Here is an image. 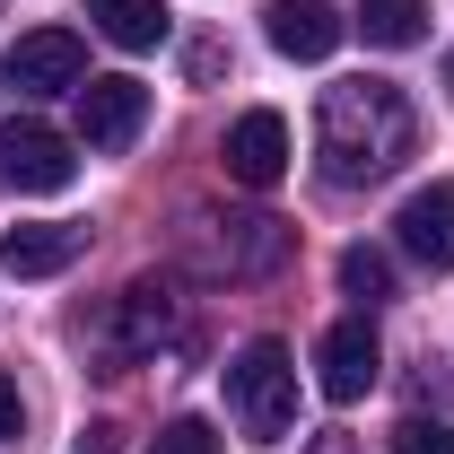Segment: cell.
I'll return each mask as SVG.
<instances>
[{"instance_id": "8fae6325", "label": "cell", "mask_w": 454, "mask_h": 454, "mask_svg": "<svg viewBox=\"0 0 454 454\" xmlns=\"http://www.w3.org/2000/svg\"><path fill=\"white\" fill-rule=\"evenodd\" d=\"M349 35V18H333L324 0H271V53L288 61H324Z\"/></svg>"}, {"instance_id": "ba28073f", "label": "cell", "mask_w": 454, "mask_h": 454, "mask_svg": "<svg viewBox=\"0 0 454 454\" xmlns=\"http://www.w3.org/2000/svg\"><path fill=\"white\" fill-rule=\"evenodd\" d=\"M394 245L419 271H454V184H419L394 210Z\"/></svg>"}, {"instance_id": "e0dca14e", "label": "cell", "mask_w": 454, "mask_h": 454, "mask_svg": "<svg viewBox=\"0 0 454 454\" xmlns=\"http://www.w3.org/2000/svg\"><path fill=\"white\" fill-rule=\"evenodd\" d=\"M394 454H454V428H446V419H402Z\"/></svg>"}, {"instance_id": "8992f818", "label": "cell", "mask_w": 454, "mask_h": 454, "mask_svg": "<svg viewBox=\"0 0 454 454\" xmlns=\"http://www.w3.org/2000/svg\"><path fill=\"white\" fill-rule=\"evenodd\" d=\"M376 376H385V349H376V324L367 315H349V324H333V333L315 340V385H324V402L376 394Z\"/></svg>"}, {"instance_id": "3957f363", "label": "cell", "mask_w": 454, "mask_h": 454, "mask_svg": "<svg viewBox=\"0 0 454 454\" xmlns=\"http://www.w3.org/2000/svg\"><path fill=\"white\" fill-rule=\"evenodd\" d=\"M70 140H61L53 122H35V114H18V122H0V184H18V192H70Z\"/></svg>"}, {"instance_id": "4fadbf2b", "label": "cell", "mask_w": 454, "mask_h": 454, "mask_svg": "<svg viewBox=\"0 0 454 454\" xmlns=\"http://www.w3.org/2000/svg\"><path fill=\"white\" fill-rule=\"evenodd\" d=\"M358 35L385 44V53H411V44L428 35V0H367V9H358Z\"/></svg>"}, {"instance_id": "5bb4252c", "label": "cell", "mask_w": 454, "mask_h": 454, "mask_svg": "<svg viewBox=\"0 0 454 454\" xmlns=\"http://www.w3.org/2000/svg\"><path fill=\"white\" fill-rule=\"evenodd\" d=\"M227 236H219V262L227 271H271V262H280V219H219Z\"/></svg>"}, {"instance_id": "30bf717a", "label": "cell", "mask_w": 454, "mask_h": 454, "mask_svg": "<svg viewBox=\"0 0 454 454\" xmlns=\"http://www.w3.org/2000/svg\"><path fill=\"white\" fill-rule=\"evenodd\" d=\"M175 340V306L158 280H131L122 288V306H114V358H149V349H167Z\"/></svg>"}, {"instance_id": "277c9868", "label": "cell", "mask_w": 454, "mask_h": 454, "mask_svg": "<svg viewBox=\"0 0 454 454\" xmlns=\"http://www.w3.org/2000/svg\"><path fill=\"white\" fill-rule=\"evenodd\" d=\"M0 79H9L18 97H53V88H79V79H88V44H79L70 27H35V35H18V44L0 53Z\"/></svg>"}, {"instance_id": "d6986e66", "label": "cell", "mask_w": 454, "mask_h": 454, "mask_svg": "<svg viewBox=\"0 0 454 454\" xmlns=\"http://www.w3.org/2000/svg\"><path fill=\"white\" fill-rule=\"evenodd\" d=\"M79 454H114V428H88V437H79Z\"/></svg>"}, {"instance_id": "52a82bcc", "label": "cell", "mask_w": 454, "mask_h": 454, "mask_svg": "<svg viewBox=\"0 0 454 454\" xmlns=\"http://www.w3.org/2000/svg\"><path fill=\"white\" fill-rule=\"evenodd\" d=\"M227 175H236V184H245V192H271V184H280L288 175V122L271 106H254V114H236V122H227Z\"/></svg>"}, {"instance_id": "9a60e30c", "label": "cell", "mask_w": 454, "mask_h": 454, "mask_svg": "<svg viewBox=\"0 0 454 454\" xmlns=\"http://www.w3.org/2000/svg\"><path fill=\"white\" fill-rule=\"evenodd\" d=\"M340 288H349L358 306H376V297H394V262H385L376 245H349V254H340Z\"/></svg>"}, {"instance_id": "ac0fdd59", "label": "cell", "mask_w": 454, "mask_h": 454, "mask_svg": "<svg viewBox=\"0 0 454 454\" xmlns=\"http://www.w3.org/2000/svg\"><path fill=\"white\" fill-rule=\"evenodd\" d=\"M18 419H27V411H18V385L0 376V437H18Z\"/></svg>"}, {"instance_id": "7a4b0ae2", "label": "cell", "mask_w": 454, "mask_h": 454, "mask_svg": "<svg viewBox=\"0 0 454 454\" xmlns=\"http://www.w3.org/2000/svg\"><path fill=\"white\" fill-rule=\"evenodd\" d=\"M227 411H236V428L254 446L288 437V419H297V358H288L280 340H245L227 358Z\"/></svg>"}, {"instance_id": "6da1fadb", "label": "cell", "mask_w": 454, "mask_h": 454, "mask_svg": "<svg viewBox=\"0 0 454 454\" xmlns=\"http://www.w3.org/2000/svg\"><path fill=\"white\" fill-rule=\"evenodd\" d=\"M315 158H324V184L340 192L394 175L411 158V97L394 79H333L315 106Z\"/></svg>"}, {"instance_id": "2e32d148", "label": "cell", "mask_w": 454, "mask_h": 454, "mask_svg": "<svg viewBox=\"0 0 454 454\" xmlns=\"http://www.w3.org/2000/svg\"><path fill=\"white\" fill-rule=\"evenodd\" d=\"M149 454H219V428L210 419H175V428L149 437Z\"/></svg>"}, {"instance_id": "ffe728a7", "label": "cell", "mask_w": 454, "mask_h": 454, "mask_svg": "<svg viewBox=\"0 0 454 454\" xmlns=\"http://www.w3.org/2000/svg\"><path fill=\"white\" fill-rule=\"evenodd\" d=\"M446 88H454V61H446Z\"/></svg>"}, {"instance_id": "9c48e42d", "label": "cell", "mask_w": 454, "mask_h": 454, "mask_svg": "<svg viewBox=\"0 0 454 454\" xmlns=\"http://www.w3.org/2000/svg\"><path fill=\"white\" fill-rule=\"evenodd\" d=\"M79 227H61V219H18V227H0V271H18V280H53V271H70L79 262Z\"/></svg>"}, {"instance_id": "7c38bea8", "label": "cell", "mask_w": 454, "mask_h": 454, "mask_svg": "<svg viewBox=\"0 0 454 454\" xmlns=\"http://www.w3.org/2000/svg\"><path fill=\"white\" fill-rule=\"evenodd\" d=\"M88 27L122 53H149V44H167L175 18H167V0H88Z\"/></svg>"}, {"instance_id": "5b68a950", "label": "cell", "mask_w": 454, "mask_h": 454, "mask_svg": "<svg viewBox=\"0 0 454 454\" xmlns=\"http://www.w3.org/2000/svg\"><path fill=\"white\" fill-rule=\"evenodd\" d=\"M70 97H79V140H88V149H131V140H140V122H149V88H140V79H122V70H114V79H79V88H70Z\"/></svg>"}]
</instances>
